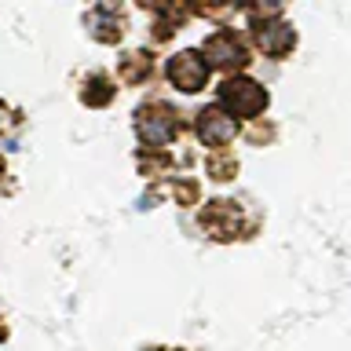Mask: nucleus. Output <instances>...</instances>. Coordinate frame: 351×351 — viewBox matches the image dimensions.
<instances>
[{
	"label": "nucleus",
	"instance_id": "f257e3e1",
	"mask_svg": "<svg viewBox=\"0 0 351 351\" xmlns=\"http://www.w3.org/2000/svg\"><path fill=\"white\" fill-rule=\"evenodd\" d=\"M219 103L230 110V117H252L260 114L263 106H267V95H263V88L256 81H249V77H238V81H227L223 92H219Z\"/></svg>",
	"mask_w": 351,
	"mask_h": 351
},
{
	"label": "nucleus",
	"instance_id": "f03ea898",
	"mask_svg": "<svg viewBox=\"0 0 351 351\" xmlns=\"http://www.w3.org/2000/svg\"><path fill=\"white\" fill-rule=\"evenodd\" d=\"M169 81L180 92H202L208 81V62L197 51H180L169 59Z\"/></svg>",
	"mask_w": 351,
	"mask_h": 351
},
{
	"label": "nucleus",
	"instance_id": "39448f33",
	"mask_svg": "<svg viewBox=\"0 0 351 351\" xmlns=\"http://www.w3.org/2000/svg\"><path fill=\"white\" fill-rule=\"evenodd\" d=\"M197 132H202L205 143L223 147V143L234 136V117H223L219 110H208V114H202V121H197Z\"/></svg>",
	"mask_w": 351,
	"mask_h": 351
},
{
	"label": "nucleus",
	"instance_id": "7ed1b4c3",
	"mask_svg": "<svg viewBox=\"0 0 351 351\" xmlns=\"http://www.w3.org/2000/svg\"><path fill=\"white\" fill-rule=\"evenodd\" d=\"M205 59H213L216 66H241L245 62V51L234 40V33H216V37L205 40Z\"/></svg>",
	"mask_w": 351,
	"mask_h": 351
},
{
	"label": "nucleus",
	"instance_id": "423d86ee",
	"mask_svg": "<svg viewBox=\"0 0 351 351\" xmlns=\"http://www.w3.org/2000/svg\"><path fill=\"white\" fill-rule=\"evenodd\" d=\"M256 37H260V48H263V51L282 55V51L293 44V29L285 26V22H274V26H260Z\"/></svg>",
	"mask_w": 351,
	"mask_h": 351
},
{
	"label": "nucleus",
	"instance_id": "20e7f679",
	"mask_svg": "<svg viewBox=\"0 0 351 351\" xmlns=\"http://www.w3.org/2000/svg\"><path fill=\"white\" fill-rule=\"evenodd\" d=\"M139 136L150 143V147H161V143H169L176 136V121L165 114V110H150V114H143L139 121Z\"/></svg>",
	"mask_w": 351,
	"mask_h": 351
}]
</instances>
